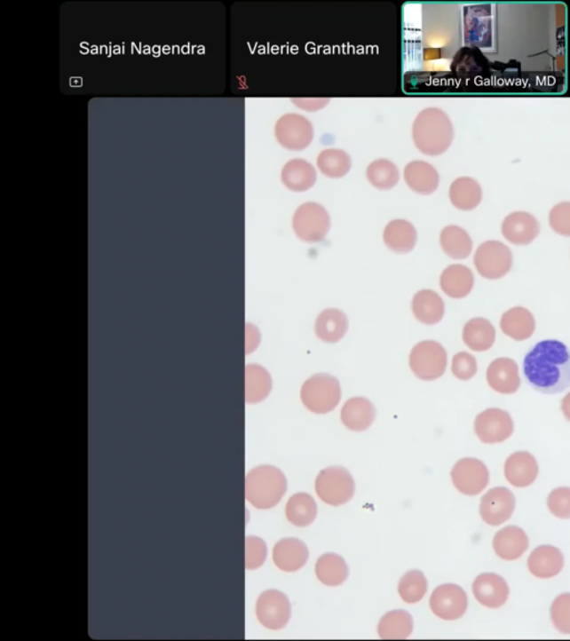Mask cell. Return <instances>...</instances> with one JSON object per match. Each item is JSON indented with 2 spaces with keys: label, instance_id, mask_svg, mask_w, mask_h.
Returning <instances> with one entry per match:
<instances>
[{
  "label": "cell",
  "instance_id": "6da1fadb",
  "mask_svg": "<svg viewBox=\"0 0 570 641\" xmlns=\"http://www.w3.org/2000/svg\"><path fill=\"white\" fill-rule=\"evenodd\" d=\"M528 384L542 394H559L570 388V349L558 340L534 344L524 359Z\"/></svg>",
  "mask_w": 570,
  "mask_h": 641
},
{
  "label": "cell",
  "instance_id": "7a4b0ae2",
  "mask_svg": "<svg viewBox=\"0 0 570 641\" xmlns=\"http://www.w3.org/2000/svg\"><path fill=\"white\" fill-rule=\"evenodd\" d=\"M424 57L427 61L454 59L462 44V26L457 6L427 4L424 6Z\"/></svg>",
  "mask_w": 570,
  "mask_h": 641
},
{
  "label": "cell",
  "instance_id": "3957f363",
  "mask_svg": "<svg viewBox=\"0 0 570 641\" xmlns=\"http://www.w3.org/2000/svg\"><path fill=\"white\" fill-rule=\"evenodd\" d=\"M455 138V130L447 113L437 107L424 109L412 126V139L420 153L439 156L448 151Z\"/></svg>",
  "mask_w": 570,
  "mask_h": 641
},
{
  "label": "cell",
  "instance_id": "277c9868",
  "mask_svg": "<svg viewBox=\"0 0 570 641\" xmlns=\"http://www.w3.org/2000/svg\"><path fill=\"white\" fill-rule=\"evenodd\" d=\"M287 486V478L281 470L273 465H260L245 478V497L253 507L271 509L283 498Z\"/></svg>",
  "mask_w": 570,
  "mask_h": 641
},
{
  "label": "cell",
  "instance_id": "5b68a950",
  "mask_svg": "<svg viewBox=\"0 0 570 641\" xmlns=\"http://www.w3.org/2000/svg\"><path fill=\"white\" fill-rule=\"evenodd\" d=\"M341 399V386L336 377L319 373L302 385L301 400L306 409L324 415L335 410Z\"/></svg>",
  "mask_w": 570,
  "mask_h": 641
},
{
  "label": "cell",
  "instance_id": "8992f818",
  "mask_svg": "<svg viewBox=\"0 0 570 641\" xmlns=\"http://www.w3.org/2000/svg\"><path fill=\"white\" fill-rule=\"evenodd\" d=\"M292 227L302 242L315 244L326 239L331 227L328 210L315 202L299 206L293 215Z\"/></svg>",
  "mask_w": 570,
  "mask_h": 641
},
{
  "label": "cell",
  "instance_id": "52a82bcc",
  "mask_svg": "<svg viewBox=\"0 0 570 641\" xmlns=\"http://www.w3.org/2000/svg\"><path fill=\"white\" fill-rule=\"evenodd\" d=\"M409 364L420 380L433 381L445 375L448 355L439 342L423 341L411 350Z\"/></svg>",
  "mask_w": 570,
  "mask_h": 641
},
{
  "label": "cell",
  "instance_id": "ba28073f",
  "mask_svg": "<svg viewBox=\"0 0 570 641\" xmlns=\"http://www.w3.org/2000/svg\"><path fill=\"white\" fill-rule=\"evenodd\" d=\"M354 490L353 478L344 467L323 469L315 480V491L319 498L333 507L349 503Z\"/></svg>",
  "mask_w": 570,
  "mask_h": 641
},
{
  "label": "cell",
  "instance_id": "9c48e42d",
  "mask_svg": "<svg viewBox=\"0 0 570 641\" xmlns=\"http://www.w3.org/2000/svg\"><path fill=\"white\" fill-rule=\"evenodd\" d=\"M473 263L482 278L501 280L511 270L512 253L506 244L499 241H487L478 247Z\"/></svg>",
  "mask_w": 570,
  "mask_h": 641
},
{
  "label": "cell",
  "instance_id": "30bf717a",
  "mask_svg": "<svg viewBox=\"0 0 570 641\" xmlns=\"http://www.w3.org/2000/svg\"><path fill=\"white\" fill-rule=\"evenodd\" d=\"M274 134L281 146L290 151H302L313 143L314 130L308 118L290 113L279 118Z\"/></svg>",
  "mask_w": 570,
  "mask_h": 641
},
{
  "label": "cell",
  "instance_id": "8fae6325",
  "mask_svg": "<svg viewBox=\"0 0 570 641\" xmlns=\"http://www.w3.org/2000/svg\"><path fill=\"white\" fill-rule=\"evenodd\" d=\"M475 433L486 445H495L508 440L515 431V423L507 411L494 408L477 415Z\"/></svg>",
  "mask_w": 570,
  "mask_h": 641
},
{
  "label": "cell",
  "instance_id": "7c38bea8",
  "mask_svg": "<svg viewBox=\"0 0 570 641\" xmlns=\"http://www.w3.org/2000/svg\"><path fill=\"white\" fill-rule=\"evenodd\" d=\"M257 617L267 629H282L291 618L290 600L283 592L275 590H266L258 597Z\"/></svg>",
  "mask_w": 570,
  "mask_h": 641
},
{
  "label": "cell",
  "instance_id": "4fadbf2b",
  "mask_svg": "<svg viewBox=\"0 0 570 641\" xmlns=\"http://www.w3.org/2000/svg\"><path fill=\"white\" fill-rule=\"evenodd\" d=\"M453 484L466 495H477L486 489L489 484L488 468L482 461L476 458L459 460L451 470Z\"/></svg>",
  "mask_w": 570,
  "mask_h": 641
},
{
  "label": "cell",
  "instance_id": "5bb4252c",
  "mask_svg": "<svg viewBox=\"0 0 570 641\" xmlns=\"http://www.w3.org/2000/svg\"><path fill=\"white\" fill-rule=\"evenodd\" d=\"M431 608L437 617L444 621H457L467 612L466 591L454 583L437 587L431 597Z\"/></svg>",
  "mask_w": 570,
  "mask_h": 641
},
{
  "label": "cell",
  "instance_id": "9a60e30c",
  "mask_svg": "<svg viewBox=\"0 0 570 641\" xmlns=\"http://www.w3.org/2000/svg\"><path fill=\"white\" fill-rule=\"evenodd\" d=\"M516 498L505 487H497L481 498L479 512L487 525L498 526L505 524L514 515Z\"/></svg>",
  "mask_w": 570,
  "mask_h": 641
},
{
  "label": "cell",
  "instance_id": "2e32d148",
  "mask_svg": "<svg viewBox=\"0 0 570 641\" xmlns=\"http://www.w3.org/2000/svg\"><path fill=\"white\" fill-rule=\"evenodd\" d=\"M464 45L469 48L489 47L491 17L489 6H469L463 11Z\"/></svg>",
  "mask_w": 570,
  "mask_h": 641
},
{
  "label": "cell",
  "instance_id": "e0dca14e",
  "mask_svg": "<svg viewBox=\"0 0 570 641\" xmlns=\"http://www.w3.org/2000/svg\"><path fill=\"white\" fill-rule=\"evenodd\" d=\"M473 596L486 608L498 609L507 603L510 587L497 574H481L472 583Z\"/></svg>",
  "mask_w": 570,
  "mask_h": 641
},
{
  "label": "cell",
  "instance_id": "ac0fdd59",
  "mask_svg": "<svg viewBox=\"0 0 570 641\" xmlns=\"http://www.w3.org/2000/svg\"><path fill=\"white\" fill-rule=\"evenodd\" d=\"M502 233L508 242L525 247L537 239L541 233V226L534 215L527 212H514L503 219Z\"/></svg>",
  "mask_w": 570,
  "mask_h": 641
},
{
  "label": "cell",
  "instance_id": "d6986e66",
  "mask_svg": "<svg viewBox=\"0 0 570 641\" xmlns=\"http://www.w3.org/2000/svg\"><path fill=\"white\" fill-rule=\"evenodd\" d=\"M486 376L487 382L495 392L515 394L520 388L519 364L511 358L494 360L487 368Z\"/></svg>",
  "mask_w": 570,
  "mask_h": 641
},
{
  "label": "cell",
  "instance_id": "ffe728a7",
  "mask_svg": "<svg viewBox=\"0 0 570 641\" xmlns=\"http://www.w3.org/2000/svg\"><path fill=\"white\" fill-rule=\"evenodd\" d=\"M539 472L537 460L527 451H519L506 460L505 477L516 488H526L536 480Z\"/></svg>",
  "mask_w": 570,
  "mask_h": 641
},
{
  "label": "cell",
  "instance_id": "44dd1931",
  "mask_svg": "<svg viewBox=\"0 0 570 641\" xmlns=\"http://www.w3.org/2000/svg\"><path fill=\"white\" fill-rule=\"evenodd\" d=\"M493 547L501 559L514 561L519 559L529 547L528 535L517 526H508L495 534Z\"/></svg>",
  "mask_w": 570,
  "mask_h": 641
},
{
  "label": "cell",
  "instance_id": "7402d4cb",
  "mask_svg": "<svg viewBox=\"0 0 570 641\" xmlns=\"http://www.w3.org/2000/svg\"><path fill=\"white\" fill-rule=\"evenodd\" d=\"M408 187L420 195H431L439 187L440 175L435 166L424 161H412L403 172Z\"/></svg>",
  "mask_w": 570,
  "mask_h": 641
},
{
  "label": "cell",
  "instance_id": "603a6c76",
  "mask_svg": "<svg viewBox=\"0 0 570 641\" xmlns=\"http://www.w3.org/2000/svg\"><path fill=\"white\" fill-rule=\"evenodd\" d=\"M309 559V549L297 538L280 540L273 549V561L283 572L295 573L300 570Z\"/></svg>",
  "mask_w": 570,
  "mask_h": 641
},
{
  "label": "cell",
  "instance_id": "cb8c5ba5",
  "mask_svg": "<svg viewBox=\"0 0 570 641\" xmlns=\"http://www.w3.org/2000/svg\"><path fill=\"white\" fill-rule=\"evenodd\" d=\"M564 568V555L558 548L543 544L530 553L528 569L533 576L550 579L558 576Z\"/></svg>",
  "mask_w": 570,
  "mask_h": 641
},
{
  "label": "cell",
  "instance_id": "d4e9b609",
  "mask_svg": "<svg viewBox=\"0 0 570 641\" xmlns=\"http://www.w3.org/2000/svg\"><path fill=\"white\" fill-rule=\"evenodd\" d=\"M318 174L314 166L304 158H293L285 163L281 172V181L292 192H306L317 183Z\"/></svg>",
  "mask_w": 570,
  "mask_h": 641
},
{
  "label": "cell",
  "instance_id": "484cf974",
  "mask_svg": "<svg viewBox=\"0 0 570 641\" xmlns=\"http://www.w3.org/2000/svg\"><path fill=\"white\" fill-rule=\"evenodd\" d=\"M501 328L503 335L521 342L530 339L536 330V320L532 312L525 307L516 306L503 314Z\"/></svg>",
  "mask_w": 570,
  "mask_h": 641
},
{
  "label": "cell",
  "instance_id": "4316f807",
  "mask_svg": "<svg viewBox=\"0 0 570 641\" xmlns=\"http://www.w3.org/2000/svg\"><path fill=\"white\" fill-rule=\"evenodd\" d=\"M376 408L370 400L355 397L348 400L341 410V421L352 431H365L376 419Z\"/></svg>",
  "mask_w": 570,
  "mask_h": 641
},
{
  "label": "cell",
  "instance_id": "83f0119b",
  "mask_svg": "<svg viewBox=\"0 0 570 641\" xmlns=\"http://www.w3.org/2000/svg\"><path fill=\"white\" fill-rule=\"evenodd\" d=\"M348 328V316L344 312L337 309L322 311L314 324L315 335L327 344H336L344 339Z\"/></svg>",
  "mask_w": 570,
  "mask_h": 641
},
{
  "label": "cell",
  "instance_id": "f1b7e54d",
  "mask_svg": "<svg viewBox=\"0 0 570 641\" xmlns=\"http://www.w3.org/2000/svg\"><path fill=\"white\" fill-rule=\"evenodd\" d=\"M412 312L419 322L435 326L444 319L445 303L439 294L431 289H423L412 298Z\"/></svg>",
  "mask_w": 570,
  "mask_h": 641
},
{
  "label": "cell",
  "instance_id": "f546056e",
  "mask_svg": "<svg viewBox=\"0 0 570 641\" xmlns=\"http://www.w3.org/2000/svg\"><path fill=\"white\" fill-rule=\"evenodd\" d=\"M416 227L406 219H393L384 228V244L394 253H410L416 248Z\"/></svg>",
  "mask_w": 570,
  "mask_h": 641
},
{
  "label": "cell",
  "instance_id": "4dcf8cb0",
  "mask_svg": "<svg viewBox=\"0 0 570 641\" xmlns=\"http://www.w3.org/2000/svg\"><path fill=\"white\" fill-rule=\"evenodd\" d=\"M475 284V278L469 267L454 265L447 267L440 276V288L447 296L463 298L469 296Z\"/></svg>",
  "mask_w": 570,
  "mask_h": 641
},
{
  "label": "cell",
  "instance_id": "1f68e13d",
  "mask_svg": "<svg viewBox=\"0 0 570 641\" xmlns=\"http://www.w3.org/2000/svg\"><path fill=\"white\" fill-rule=\"evenodd\" d=\"M463 340L464 344L475 352H485L495 344V327L489 320L484 318L469 320L463 327Z\"/></svg>",
  "mask_w": 570,
  "mask_h": 641
},
{
  "label": "cell",
  "instance_id": "d6a6232c",
  "mask_svg": "<svg viewBox=\"0 0 570 641\" xmlns=\"http://www.w3.org/2000/svg\"><path fill=\"white\" fill-rule=\"evenodd\" d=\"M449 199L455 209L464 212L475 210L482 201L480 184L467 177L455 179L449 188Z\"/></svg>",
  "mask_w": 570,
  "mask_h": 641
},
{
  "label": "cell",
  "instance_id": "836d02e7",
  "mask_svg": "<svg viewBox=\"0 0 570 641\" xmlns=\"http://www.w3.org/2000/svg\"><path fill=\"white\" fill-rule=\"evenodd\" d=\"M442 251L454 260H464L472 252V240L466 230L457 226H446L440 233Z\"/></svg>",
  "mask_w": 570,
  "mask_h": 641
},
{
  "label": "cell",
  "instance_id": "e575fe53",
  "mask_svg": "<svg viewBox=\"0 0 570 641\" xmlns=\"http://www.w3.org/2000/svg\"><path fill=\"white\" fill-rule=\"evenodd\" d=\"M315 574L320 582L329 587L342 585L349 576V568L344 558L336 553H326L319 558Z\"/></svg>",
  "mask_w": 570,
  "mask_h": 641
},
{
  "label": "cell",
  "instance_id": "d590c367",
  "mask_svg": "<svg viewBox=\"0 0 570 641\" xmlns=\"http://www.w3.org/2000/svg\"><path fill=\"white\" fill-rule=\"evenodd\" d=\"M414 630V619L406 610H392L385 613L378 625L380 638L407 639Z\"/></svg>",
  "mask_w": 570,
  "mask_h": 641
},
{
  "label": "cell",
  "instance_id": "8d00e7d4",
  "mask_svg": "<svg viewBox=\"0 0 570 641\" xmlns=\"http://www.w3.org/2000/svg\"><path fill=\"white\" fill-rule=\"evenodd\" d=\"M285 515L293 526H308L315 520L318 515V507L313 495L308 494H297L292 495L285 507Z\"/></svg>",
  "mask_w": 570,
  "mask_h": 641
},
{
  "label": "cell",
  "instance_id": "74e56055",
  "mask_svg": "<svg viewBox=\"0 0 570 641\" xmlns=\"http://www.w3.org/2000/svg\"><path fill=\"white\" fill-rule=\"evenodd\" d=\"M317 165L320 172L327 178L337 179L350 172L352 160L344 149L328 148L319 154Z\"/></svg>",
  "mask_w": 570,
  "mask_h": 641
},
{
  "label": "cell",
  "instance_id": "f35d334b",
  "mask_svg": "<svg viewBox=\"0 0 570 641\" xmlns=\"http://www.w3.org/2000/svg\"><path fill=\"white\" fill-rule=\"evenodd\" d=\"M367 178L379 191H390L400 181L398 166L387 158L372 162L367 168Z\"/></svg>",
  "mask_w": 570,
  "mask_h": 641
},
{
  "label": "cell",
  "instance_id": "ab89813d",
  "mask_svg": "<svg viewBox=\"0 0 570 641\" xmlns=\"http://www.w3.org/2000/svg\"><path fill=\"white\" fill-rule=\"evenodd\" d=\"M272 390V379L269 372L260 366L247 368V384L245 398L248 403H258L269 397Z\"/></svg>",
  "mask_w": 570,
  "mask_h": 641
},
{
  "label": "cell",
  "instance_id": "60d3db41",
  "mask_svg": "<svg viewBox=\"0 0 570 641\" xmlns=\"http://www.w3.org/2000/svg\"><path fill=\"white\" fill-rule=\"evenodd\" d=\"M428 582L424 574L419 570H411L399 582L398 591L407 604L419 603L427 594Z\"/></svg>",
  "mask_w": 570,
  "mask_h": 641
},
{
  "label": "cell",
  "instance_id": "b9f144b4",
  "mask_svg": "<svg viewBox=\"0 0 570 641\" xmlns=\"http://www.w3.org/2000/svg\"><path fill=\"white\" fill-rule=\"evenodd\" d=\"M550 618L557 630L561 634H570V592H565L552 601Z\"/></svg>",
  "mask_w": 570,
  "mask_h": 641
},
{
  "label": "cell",
  "instance_id": "7bdbcfd3",
  "mask_svg": "<svg viewBox=\"0 0 570 641\" xmlns=\"http://www.w3.org/2000/svg\"><path fill=\"white\" fill-rule=\"evenodd\" d=\"M266 544L261 538L249 535L245 538V567L249 570L260 568L266 559Z\"/></svg>",
  "mask_w": 570,
  "mask_h": 641
},
{
  "label": "cell",
  "instance_id": "ee69618b",
  "mask_svg": "<svg viewBox=\"0 0 570 641\" xmlns=\"http://www.w3.org/2000/svg\"><path fill=\"white\" fill-rule=\"evenodd\" d=\"M547 507L559 519H570V488L560 487L552 490L547 498Z\"/></svg>",
  "mask_w": 570,
  "mask_h": 641
},
{
  "label": "cell",
  "instance_id": "f6af8a7d",
  "mask_svg": "<svg viewBox=\"0 0 570 641\" xmlns=\"http://www.w3.org/2000/svg\"><path fill=\"white\" fill-rule=\"evenodd\" d=\"M550 226L557 234L570 237V202H561L550 210Z\"/></svg>",
  "mask_w": 570,
  "mask_h": 641
},
{
  "label": "cell",
  "instance_id": "bcb514c9",
  "mask_svg": "<svg viewBox=\"0 0 570 641\" xmlns=\"http://www.w3.org/2000/svg\"><path fill=\"white\" fill-rule=\"evenodd\" d=\"M451 371L457 379L468 381L477 375L478 364L473 355L467 352H459L455 355Z\"/></svg>",
  "mask_w": 570,
  "mask_h": 641
},
{
  "label": "cell",
  "instance_id": "7dc6e473",
  "mask_svg": "<svg viewBox=\"0 0 570 641\" xmlns=\"http://www.w3.org/2000/svg\"><path fill=\"white\" fill-rule=\"evenodd\" d=\"M292 103L297 108L305 112H318L330 103V99H292Z\"/></svg>",
  "mask_w": 570,
  "mask_h": 641
},
{
  "label": "cell",
  "instance_id": "c3c4849f",
  "mask_svg": "<svg viewBox=\"0 0 570 641\" xmlns=\"http://www.w3.org/2000/svg\"><path fill=\"white\" fill-rule=\"evenodd\" d=\"M561 411H563L566 420L570 423V392L566 394L561 401Z\"/></svg>",
  "mask_w": 570,
  "mask_h": 641
}]
</instances>
